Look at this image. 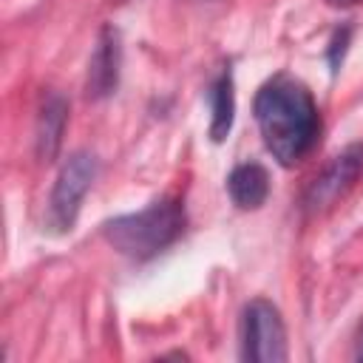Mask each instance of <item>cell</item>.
<instances>
[{"label":"cell","mask_w":363,"mask_h":363,"mask_svg":"<svg viewBox=\"0 0 363 363\" xmlns=\"http://www.w3.org/2000/svg\"><path fill=\"white\" fill-rule=\"evenodd\" d=\"M96 170H99V162L91 150H74L62 162V167L54 179L51 196H48V207H45V230L48 233L65 235L74 230L82 199L96 179Z\"/></svg>","instance_id":"obj_3"},{"label":"cell","mask_w":363,"mask_h":363,"mask_svg":"<svg viewBox=\"0 0 363 363\" xmlns=\"http://www.w3.org/2000/svg\"><path fill=\"white\" fill-rule=\"evenodd\" d=\"M329 3H332V6H340V9H343V6H357V3H363V0H329Z\"/></svg>","instance_id":"obj_11"},{"label":"cell","mask_w":363,"mask_h":363,"mask_svg":"<svg viewBox=\"0 0 363 363\" xmlns=\"http://www.w3.org/2000/svg\"><path fill=\"white\" fill-rule=\"evenodd\" d=\"M360 176H363V142H352L340 153H335L329 164L309 182L303 193V210L309 216L329 210L357 184Z\"/></svg>","instance_id":"obj_5"},{"label":"cell","mask_w":363,"mask_h":363,"mask_svg":"<svg viewBox=\"0 0 363 363\" xmlns=\"http://www.w3.org/2000/svg\"><path fill=\"white\" fill-rule=\"evenodd\" d=\"M122 71V40L113 26H102L94 54L88 60V77H85V96L88 99H105L116 91Z\"/></svg>","instance_id":"obj_6"},{"label":"cell","mask_w":363,"mask_h":363,"mask_svg":"<svg viewBox=\"0 0 363 363\" xmlns=\"http://www.w3.org/2000/svg\"><path fill=\"white\" fill-rule=\"evenodd\" d=\"M255 125L272 159L284 167L303 162L320 136V111L312 91L292 74L269 77L252 99Z\"/></svg>","instance_id":"obj_1"},{"label":"cell","mask_w":363,"mask_h":363,"mask_svg":"<svg viewBox=\"0 0 363 363\" xmlns=\"http://www.w3.org/2000/svg\"><path fill=\"white\" fill-rule=\"evenodd\" d=\"M227 193L238 210H258L269 196V173L258 162H241L227 176Z\"/></svg>","instance_id":"obj_8"},{"label":"cell","mask_w":363,"mask_h":363,"mask_svg":"<svg viewBox=\"0 0 363 363\" xmlns=\"http://www.w3.org/2000/svg\"><path fill=\"white\" fill-rule=\"evenodd\" d=\"M354 360H363V323L357 329V340H354Z\"/></svg>","instance_id":"obj_10"},{"label":"cell","mask_w":363,"mask_h":363,"mask_svg":"<svg viewBox=\"0 0 363 363\" xmlns=\"http://www.w3.org/2000/svg\"><path fill=\"white\" fill-rule=\"evenodd\" d=\"M241 360L281 363L286 360V329L281 312L267 301L255 298L241 312Z\"/></svg>","instance_id":"obj_4"},{"label":"cell","mask_w":363,"mask_h":363,"mask_svg":"<svg viewBox=\"0 0 363 363\" xmlns=\"http://www.w3.org/2000/svg\"><path fill=\"white\" fill-rule=\"evenodd\" d=\"M68 125V102L57 91H45L37 108L34 122V150L40 162H51L62 145V133Z\"/></svg>","instance_id":"obj_7"},{"label":"cell","mask_w":363,"mask_h":363,"mask_svg":"<svg viewBox=\"0 0 363 363\" xmlns=\"http://www.w3.org/2000/svg\"><path fill=\"white\" fill-rule=\"evenodd\" d=\"M207 105H210V139L218 145L230 136L233 130V119H235V85H233V71L221 68L210 88H207Z\"/></svg>","instance_id":"obj_9"},{"label":"cell","mask_w":363,"mask_h":363,"mask_svg":"<svg viewBox=\"0 0 363 363\" xmlns=\"http://www.w3.org/2000/svg\"><path fill=\"white\" fill-rule=\"evenodd\" d=\"M187 216L184 204L176 196H162L147 207L125 216H113L102 224V238L119 255L142 264L164 252L184 233Z\"/></svg>","instance_id":"obj_2"}]
</instances>
